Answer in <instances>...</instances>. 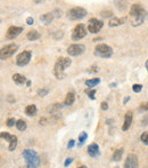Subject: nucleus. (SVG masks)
<instances>
[{
    "mask_svg": "<svg viewBox=\"0 0 148 168\" xmlns=\"http://www.w3.org/2000/svg\"><path fill=\"white\" fill-rule=\"evenodd\" d=\"M16 128H17L18 130H21V132H24V130L26 129V122H25V120H23V119L17 120V122H16Z\"/></svg>",
    "mask_w": 148,
    "mask_h": 168,
    "instance_id": "obj_24",
    "label": "nucleus"
},
{
    "mask_svg": "<svg viewBox=\"0 0 148 168\" xmlns=\"http://www.w3.org/2000/svg\"><path fill=\"white\" fill-rule=\"evenodd\" d=\"M49 93V89L48 88H42V89H39L38 90V96H46Z\"/></svg>",
    "mask_w": 148,
    "mask_h": 168,
    "instance_id": "obj_29",
    "label": "nucleus"
},
{
    "mask_svg": "<svg viewBox=\"0 0 148 168\" xmlns=\"http://www.w3.org/2000/svg\"><path fill=\"white\" fill-rule=\"evenodd\" d=\"M129 98H130V97H129V96H128V97H126V98H125V100H124V103H126V102H128V101H129Z\"/></svg>",
    "mask_w": 148,
    "mask_h": 168,
    "instance_id": "obj_39",
    "label": "nucleus"
},
{
    "mask_svg": "<svg viewBox=\"0 0 148 168\" xmlns=\"http://www.w3.org/2000/svg\"><path fill=\"white\" fill-rule=\"evenodd\" d=\"M26 23L29 24V25H32V24L34 23V20H33V17H28V18H26Z\"/></svg>",
    "mask_w": 148,
    "mask_h": 168,
    "instance_id": "obj_35",
    "label": "nucleus"
},
{
    "mask_svg": "<svg viewBox=\"0 0 148 168\" xmlns=\"http://www.w3.org/2000/svg\"><path fill=\"white\" fill-rule=\"evenodd\" d=\"M53 20H54L53 13H46V14H43L41 17H40V21H41L45 25H49V24L53 22Z\"/></svg>",
    "mask_w": 148,
    "mask_h": 168,
    "instance_id": "obj_16",
    "label": "nucleus"
},
{
    "mask_svg": "<svg viewBox=\"0 0 148 168\" xmlns=\"http://www.w3.org/2000/svg\"><path fill=\"white\" fill-rule=\"evenodd\" d=\"M94 54L95 56H98L101 58H109L113 55V49L111 46H108L106 44H99L95 47Z\"/></svg>",
    "mask_w": 148,
    "mask_h": 168,
    "instance_id": "obj_4",
    "label": "nucleus"
},
{
    "mask_svg": "<svg viewBox=\"0 0 148 168\" xmlns=\"http://www.w3.org/2000/svg\"><path fill=\"white\" fill-rule=\"evenodd\" d=\"M86 93L88 94V96L90 97V100H95V95H96V89H86Z\"/></svg>",
    "mask_w": 148,
    "mask_h": 168,
    "instance_id": "obj_26",
    "label": "nucleus"
},
{
    "mask_svg": "<svg viewBox=\"0 0 148 168\" xmlns=\"http://www.w3.org/2000/svg\"><path fill=\"white\" fill-rule=\"evenodd\" d=\"M124 18H121V17H113L111 21H109V23L108 25L109 26H118V25H122V24L124 23Z\"/></svg>",
    "mask_w": 148,
    "mask_h": 168,
    "instance_id": "obj_20",
    "label": "nucleus"
},
{
    "mask_svg": "<svg viewBox=\"0 0 148 168\" xmlns=\"http://www.w3.org/2000/svg\"><path fill=\"white\" fill-rule=\"evenodd\" d=\"M26 38H28L29 40H31V41H34V40H38V39L40 38V33L36 30H31L28 32Z\"/></svg>",
    "mask_w": 148,
    "mask_h": 168,
    "instance_id": "obj_18",
    "label": "nucleus"
},
{
    "mask_svg": "<svg viewBox=\"0 0 148 168\" xmlns=\"http://www.w3.org/2000/svg\"><path fill=\"white\" fill-rule=\"evenodd\" d=\"M84 50H86V47L83 45H81V44H73L67 48L66 52L70 56H79V55L83 54Z\"/></svg>",
    "mask_w": 148,
    "mask_h": 168,
    "instance_id": "obj_10",
    "label": "nucleus"
},
{
    "mask_svg": "<svg viewBox=\"0 0 148 168\" xmlns=\"http://www.w3.org/2000/svg\"><path fill=\"white\" fill-rule=\"evenodd\" d=\"M130 16L132 17V25L137 26L144 23L145 18L147 16V13L140 4H133L130 9Z\"/></svg>",
    "mask_w": 148,
    "mask_h": 168,
    "instance_id": "obj_1",
    "label": "nucleus"
},
{
    "mask_svg": "<svg viewBox=\"0 0 148 168\" xmlns=\"http://www.w3.org/2000/svg\"><path fill=\"white\" fill-rule=\"evenodd\" d=\"M141 125L142 126H146V125H148V114L146 116V117H144V119L141 120Z\"/></svg>",
    "mask_w": 148,
    "mask_h": 168,
    "instance_id": "obj_33",
    "label": "nucleus"
},
{
    "mask_svg": "<svg viewBox=\"0 0 148 168\" xmlns=\"http://www.w3.org/2000/svg\"><path fill=\"white\" fill-rule=\"evenodd\" d=\"M74 144H75V141H74V140H71V141L68 142V144H67V148H68V149H72V148L74 146Z\"/></svg>",
    "mask_w": 148,
    "mask_h": 168,
    "instance_id": "obj_34",
    "label": "nucleus"
},
{
    "mask_svg": "<svg viewBox=\"0 0 148 168\" xmlns=\"http://www.w3.org/2000/svg\"><path fill=\"white\" fill-rule=\"evenodd\" d=\"M132 89H133L135 93H140L141 89H142V86L141 85H139V84H135L133 86H132Z\"/></svg>",
    "mask_w": 148,
    "mask_h": 168,
    "instance_id": "obj_30",
    "label": "nucleus"
},
{
    "mask_svg": "<svg viewBox=\"0 0 148 168\" xmlns=\"http://www.w3.org/2000/svg\"><path fill=\"white\" fill-rule=\"evenodd\" d=\"M100 82V79L99 78H94V79H89L86 81V85L88 86L89 88H91V89H94V87H96L97 85Z\"/></svg>",
    "mask_w": 148,
    "mask_h": 168,
    "instance_id": "obj_23",
    "label": "nucleus"
},
{
    "mask_svg": "<svg viewBox=\"0 0 148 168\" xmlns=\"http://www.w3.org/2000/svg\"><path fill=\"white\" fill-rule=\"evenodd\" d=\"M75 101V95L74 93H67V95L65 97V101H64V104L65 105H72Z\"/></svg>",
    "mask_w": 148,
    "mask_h": 168,
    "instance_id": "obj_21",
    "label": "nucleus"
},
{
    "mask_svg": "<svg viewBox=\"0 0 148 168\" xmlns=\"http://www.w3.org/2000/svg\"><path fill=\"white\" fill-rule=\"evenodd\" d=\"M87 137H88V135H87V133L82 132L81 134H80V136H79V145L81 146L83 144V142L87 140Z\"/></svg>",
    "mask_w": 148,
    "mask_h": 168,
    "instance_id": "obj_25",
    "label": "nucleus"
},
{
    "mask_svg": "<svg viewBox=\"0 0 148 168\" xmlns=\"http://www.w3.org/2000/svg\"><path fill=\"white\" fill-rule=\"evenodd\" d=\"M26 86L30 87V86H31V81H28V82H26Z\"/></svg>",
    "mask_w": 148,
    "mask_h": 168,
    "instance_id": "obj_40",
    "label": "nucleus"
},
{
    "mask_svg": "<svg viewBox=\"0 0 148 168\" xmlns=\"http://www.w3.org/2000/svg\"><path fill=\"white\" fill-rule=\"evenodd\" d=\"M18 49V45L17 44H8L6 45L5 47L1 48V50H0V58L4 61L8 58V57H10L12 55H14V53L16 52Z\"/></svg>",
    "mask_w": 148,
    "mask_h": 168,
    "instance_id": "obj_6",
    "label": "nucleus"
},
{
    "mask_svg": "<svg viewBox=\"0 0 148 168\" xmlns=\"http://www.w3.org/2000/svg\"><path fill=\"white\" fill-rule=\"evenodd\" d=\"M16 122H17V120H15L14 118H8V119L6 120V125L8 127H13L14 125L16 126Z\"/></svg>",
    "mask_w": 148,
    "mask_h": 168,
    "instance_id": "obj_27",
    "label": "nucleus"
},
{
    "mask_svg": "<svg viewBox=\"0 0 148 168\" xmlns=\"http://www.w3.org/2000/svg\"><path fill=\"white\" fill-rule=\"evenodd\" d=\"M72 160H73L72 158H67V159H66V161H65V164H64V166H65V167H67V166H68V165H70V164L72 162Z\"/></svg>",
    "mask_w": 148,
    "mask_h": 168,
    "instance_id": "obj_36",
    "label": "nucleus"
},
{
    "mask_svg": "<svg viewBox=\"0 0 148 168\" xmlns=\"http://www.w3.org/2000/svg\"><path fill=\"white\" fill-rule=\"evenodd\" d=\"M140 140H141V142H144V144H148V130L142 133L141 136H140Z\"/></svg>",
    "mask_w": 148,
    "mask_h": 168,
    "instance_id": "obj_28",
    "label": "nucleus"
},
{
    "mask_svg": "<svg viewBox=\"0 0 148 168\" xmlns=\"http://www.w3.org/2000/svg\"><path fill=\"white\" fill-rule=\"evenodd\" d=\"M145 66H146V69H147V71H148V60L146 61V63H145Z\"/></svg>",
    "mask_w": 148,
    "mask_h": 168,
    "instance_id": "obj_38",
    "label": "nucleus"
},
{
    "mask_svg": "<svg viewBox=\"0 0 148 168\" xmlns=\"http://www.w3.org/2000/svg\"><path fill=\"white\" fill-rule=\"evenodd\" d=\"M1 138H5L7 142H9L8 149L9 151H14L17 146V137L15 135H12L7 132H1Z\"/></svg>",
    "mask_w": 148,
    "mask_h": 168,
    "instance_id": "obj_11",
    "label": "nucleus"
},
{
    "mask_svg": "<svg viewBox=\"0 0 148 168\" xmlns=\"http://www.w3.org/2000/svg\"><path fill=\"white\" fill-rule=\"evenodd\" d=\"M23 158L26 161V167L28 168H38L40 165V158H39V154L36 151L30 150V149L24 150Z\"/></svg>",
    "mask_w": 148,
    "mask_h": 168,
    "instance_id": "obj_3",
    "label": "nucleus"
},
{
    "mask_svg": "<svg viewBox=\"0 0 148 168\" xmlns=\"http://www.w3.org/2000/svg\"><path fill=\"white\" fill-rule=\"evenodd\" d=\"M22 32H23V28L22 26H15V25H13V26L8 28V30L6 32V38L7 39H15Z\"/></svg>",
    "mask_w": 148,
    "mask_h": 168,
    "instance_id": "obj_13",
    "label": "nucleus"
},
{
    "mask_svg": "<svg viewBox=\"0 0 148 168\" xmlns=\"http://www.w3.org/2000/svg\"><path fill=\"white\" fill-rule=\"evenodd\" d=\"M139 111H148V102L141 103L140 106H139Z\"/></svg>",
    "mask_w": 148,
    "mask_h": 168,
    "instance_id": "obj_31",
    "label": "nucleus"
},
{
    "mask_svg": "<svg viewBox=\"0 0 148 168\" xmlns=\"http://www.w3.org/2000/svg\"><path fill=\"white\" fill-rule=\"evenodd\" d=\"M123 149L121 148V149H118L116 151H114V153H113V161H120L121 159H122V154H123Z\"/></svg>",
    "mask_w": 148,
    "mask_h": 168,
    "instance_id": "obj_22",
    "label": "nucleus"
},
{
    "mask_svg": "<svg viewBox=\"0 0 148 168\" xmlns=\"http://www.w3.org/2000/svg\"><path fill=\"white\" fill-rule=\"evenodd\" d=\"M72 61L68 57H59L58 60L56 61L55 66H54V74L56 76L57 79H63L65 77V70L66 68L71 65Z\"/></svg>",
    "mask_w": 148,
    "mask_h": 168,
    "instance_id": "obj_2",
    "label": "nucleus"
},
{
    "mask_svg": "<svg viewBox=\"0 0 148 168\" xmlns=\"http://www.w3.org/2000/svg\"><path fill=\"white\" fill-rule=\"evenodd\" d=\"M67 18L71 21H77V20H82L83 17L87 16V9H84L83 7H73L67 12Z\"/></svg>",
    "mask_w": 148,
    "mask_h": 168,
    "instance_id": "obj_5",
    "label": "nucleus"
},
{
    "mask_svg": "<svg viewBox=\"0 0 148 168\" xmlns=\"http://www.w3.org/2000/svg\"><path fill=\"white\" fill-rule=\"evenodd\" d=\"M100 15L103 17H108V16H112V12L111 10H103L100 13Z\"/></svg>",
    "mask_w": 148,
    "mask_h": 168,
    "instance_id": "obj_32",
    "label": "nucleus"
},
{
    "mask_svg": "<svg viewBox=\"0 0 148 168\" xmlns=\"http://www.w3.org/2000/svg\"><path fill=\"white\" fill-rule=\"evenodd\" d=\"M77 168H87L86 166H81V167H77Z\"/></svg>",
    "mask_w": 148,
    "mask_h": 168,
    "instance_id": "obj_41",
    "label": "nucleus"
},
{
    "mask_svg": "<svg viewBox=\"0 0 148 168\" xmlns=\"http://www.w3.org/2000/svg\"><path fill=\"white\" fill-rule=\"evenodd\" d=\"M101 109H103V110H107V109H108V105H107V103L106 102H101Z\"/></svg>",
    "mask_w": 148,
    "mask_h": 168,
    "instance_id": "obj_37",
    "label": "nucleus"
},
{
    "mask_svg": "<svg viewBox=\"0 0 148 168\" xmlns=\"http://www.w3.org/2000/svg\"><path fill=\"white\" fill-rule=\"evenodd\" d=\"M32 57V53L30 50H24L22 53H19L16 57V64L18 66H25L26 64H29L30 60Z\"/></svg>",
    "mask_w": 148,
    "mask_h": 168,
    "instance_id": "obj_8",
    "label": "nucleus"
},
{
    "mask_svg": "<svg viewBox=\"0 0 148 168\" xmlns=\"http://www.w3.org/2000/svg\"><path fill=\"white\" fill-rule=\"evenodd\" d=\"M124 168H139V159L135 153L128 154L124 162Z\"/></svg>",
    "mask_w": 148,
    "mask_h": 168,
    "instance_id": "obj_12",
    "label": "nucleus"
},
{
    "mask_svg": "<svg viewBox=\"0 0 148 168\" xmlns=\"http://www.w3.org/2000/svg\"><path fill=\"white\" fill-rule=\"evenodd\" d=\"M13 80H14L17 85H23V84H25V82H28V81H26V78H25L24 76H22V74H19V73H15V74L13 76Z\"/></svg>",
    "mask_w": 148,
    "mask_h": 168,
    "instance_id": "obj_19",
    "label": "nucleus"
},
{
    "mask_svg": "<svg viewBox=\"0 0 148 168\" xmlns=\"http://www.w3.org/2000/svg\"><path fill=\"white\" fill-rule=\"evenodd\" d=\"M132 121H133V113H132V111H128V112L125 113L124 124H123V126H122V129H123L124 132L125 130H128V129L131 127Z\"/></svg>",
    "mask_w": 148,
    "mask_h": 168,
    "instance_id": "obj_14",
    "label": "nucleus"
},
{
    "mask_svg": "<svg viewBox=\"0 0 148 168\" xmlns=\"http://www.w3.org/2000/svg\"><path fill=\"white\" fill-rule=\"evenodd\" d=\"M87 36V28L84 24H77L74 26V29L72 31V40L73 41H79L80 39H82Z\"/></svg>",
    "mask_w": 148,
    "mask_h": 168,
    "instance_id": "obj_7",
    "label": "nucleus"
},
{
    "mask_svg": "<svg viewBox=\"0 0 148 168\" xmlns=\"http://www.w3.org/2000/svg\"><path fill=\"white\" fill-rule=\"evenodd\" d=\"M25 114L29 116V117H33L36 114V106L34 104H29L26 108H25Z\"/></svg>",
    "mask_w": 148,
    "mask_h": 168,
    "instance_id": "obj_17",
    "label": "nucleus"
},
{
    "mask_svg": "<svg viewBox=\"0 0 148 168\" xmlns=\"http://www.w3.org/2000/svg\"><path fill=\"white\" fill-rule=\"evenodd\" d=\"M103 25H104V23H103V21H100V20L90 18L88 23V31L90 33H97L103 28Z\"/></svg>",
    "mask_w": 148,
    "mask_h": 168,
    "instance_id": "obj_9",
    "label": "nucleus"
},
{
    "mask_svg": "<svg viewBox=\"0 0 148 168\" xmlns=\"http://www.w3.org/2000/svg\"><path fill=\"white\" fill-rule=\"evenodd\" d=\"M88 154L90 157H92V158H95V157H98L99 156V146H98V144H96V143H92V144H90L88 146Z\"/></svg>",
    "mask_w": 148,
    "mask_h": 168,
    "instance_id": "obj_15",
    "label": "nucleus"
}]
</instances>
